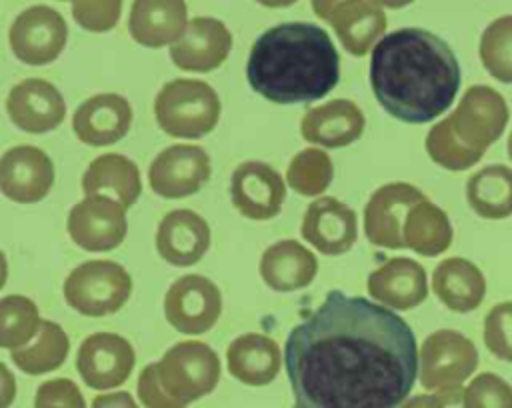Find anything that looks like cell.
<instances>
[{"instance_id": "cell-27", "label": "cell", "mask_w": 512, "mask_h": 408, "mask_svg": "<svg viewBox=\"0 0 512 408\" xmlns=\"http://www.w3.org/2000/svg\"><path fill=\"white\" fill-rule=\"evenodd\" d=\"M328 22L352 56H364L386 30L382 6L370 0H342L332 10Z\"/></svg>"}, {"instance_id": "cell-4", "label": "cell", "mask_w": 512, "mask_h": 408, "mask_svg": "<svg viewBox=\"0 0 512 408\" xmlns=\"http://www.w3.org/2000/svg\"><path fill=\"white\" fill-rule=\"evenodd\" d=\"M154 116L168 136L194 140L206 136L218 124L220 98L202 80L176 78L156 94Z\"/></svg>"}, {"instance_id": "cell-29", "label": "cell", "mask_w": 512, "mask_h": 408, "mask_svg": "<svg viewBox=\"0 0 512 408\" xmlns=\"http://www.w3.org/2000/svg\"><path fill=\"white\" fill-rule=\"evenodd\" d=\"M84 194H112L126 210L138 200L142 180L138 166L122 154L110 152L94 158L82 174Z\"/></svg>"}, {"instance_id": "cell-37", "label": "cell", "mask_w": 512, "mask_h": 408, "mask_svg": "<svg viewBox=\"0 0 512 408\" xmlns=\"http://www.w3.org/2000/svg\"><path fill=\"white\" fill-rule=\"evenodd\" d=\"M464 408H512V386L492 374H478L464 390H462Z\"/></svg>"}, {"instance_id": "cell-40", "label": "cell", "mask_w": 512, "mask_h": 408, "mask_svg": "<svg viewBox=\"0 0 512 408\" xmlns=\"http://www.w3.org/2000/svg\"><path fill=\"white\" fill-rule=\"evenodd\" d=\"M34 408H86V402L72 380L52 378L38 386Z\"/></svg>"}, {"instance_id": "cell-16", "label": "cell", "mask_w": 512, "mask_h": 408, "mask_svg": "<svg viewBox=\"0 0 512 408\" xmlns=\"http://www.w3.org/2000/svg\"><path fill=\"white\" fill-rule=\"evenodd\" d=\"M54 184V164L36 146H12L0 156V192L20 204L40 202Z\"/></svg>"}, {"instance_id": "cell-15", "label": "cell", "mask_w": 512, "mask_h": 408, "mask_svg": "<svg viewBox=\"0 0 512 408\" xmlns=\"http://www.w3.org/2000/svg\"><path fill=\"white\" fill-rule=\"evenodd\" d=\"M230 198L242 216L250 220H270L282 210L286 184L270 164L248 160L238 164L232 172Z\"/></svg>"}, {"instance_id": "cell-33", "label": "cell", "mask_w": 512, "mask_h": 408, "mask_svg": "<svg viewBox=\"0 0 512 408\" xmlns=\"http://www.w3.org/2000/svg\"><path fill=\"white\" fill-rule=\"evenodd\" d=\"M38 306L20 294L0 298V348H22L26 346L40 328Z\"/></svg>"}, {"instance_id": "cell-31", "label": "cell", "mask_w": 512, "mask_h": 408, "mask_svg": "<svg viewBox=\"0 0 512 408\" xmlns=\"http://www.w3.org/2000/svg\"><path fill=\"white\" fill-rule=\"evenodd\" d=\"M466 198L482 218H508L512 214V168L492 164L474 172L466 184Z\"/></svg>"}, {"instance_id": "cell-35", "label": "cell", "mask_w": 512, "mask_h": 408, "mask_svg": "<svg viewBox=\"0 0 512 408\" xmlns=\"http://www.w3.org/2000/svg\"><path fill=\"white\" fill-rule=\"evenodd\" d=\"M334 176V166L330 156L320 148L300 150L288 164L286 180L288 186L302 196L322 194Z\"/></svg>"}, {"instance_id": "cell-20", "label": "cell", "mask_w": 512, "mask_h": 408, "mask_svg": "<svg viewBox=\"0 0 512 408\" xmlns=\"http://www.w3.org/2000/svg\"><path fill=\"white\" fill-rule=\"evenodd\" d=\"M132 124L130 102L114 92L96 94L84 100L74 116L72 130L88 146H110L126 136Z\"/></svg>"}, {"instance_id": "cell-36", "label": "cell", "mask_w": 512, "mask_h": 408, "mask_svg": "<svg viewBox=\"0 0 512 408\" xmlns=\"http://www.w3.org/2000/svg\"><path fill=\"white\" fill-rule=\"evenodd\" d=\"M426 152L438 166H442L446 170H454V172L466 170L482 158V154L468 150L464 144H460L456 140L446 118L440 120L438 124H434L432 130L428 132Z\"/></svg>"}, {"instance_id": "cell-8", "label": "cell", "mask_w": 512, "mask_h": 408, "mask_svg": "<svg viewBox=\"0 0 512 408\" xmlns=\"http://www.w3.org/2000/svg\"><path fill=\"white\" fill-rule=\"evenodd\" d=\"M446 122L460 144L484 156L508 124V106L494 88L470 86Z\"/></svg>"}, {"instance_id": "cell-7", "label": "cell", "mask_w": 512, "mask_h": 408, "mask_svg": "<svg viewBox=\"0 0 512 408\" xmlns=\"http://www.w3.org/2000/svg\"><path fill=\"white\" fill-rule=\"evenodd\" d=\"M478 366V352L470 338L456 330L432 332L418 352L420 384L438 392L458 388Z\"/></svg>"}, {"instance_id": "cell-26", "label": "cell", "mask_w": 512, "mask_h": 408, "mask_svg": "<svg viewBox=\"0 0 512 408\" xmlns=\"http://www.w3.org/2000/svg\"><path fill=\"white\" fill-rule=\"evenodd\" d=\"M280 348L264 334L248 332L234 338L226 348L228 372L242 384L266 386L280 372Z\"/></svg>"}, {"instance_id": "cell-6", "label": "cell", "mask_w": 512, "mask_h": 408, "mask_svg": "<svg viewBox=\"0 0 512 408\" xmlns=\"http://www.w3.org/2000/svg\"><path fill=\"white\" fill-rule=\"evenodd\" d=\"M132 292V278L124 266L112 260H88L76 266L64 280V300L84 316H108L118 312Z\"/></svg>"}, {"instance_id": "cell-9", "label": "cell", "mask_w": 512, "mask_h": 408, "mask_svg": "<svg viewBox=\"0 0 512 408\" xmlns=\"http://www.w3.org/2000/svg\"><path fill=\"white\" fill-rule=\"evenodd\" d=\"M68 40V26L60 12L50 6L36 4L22 10L8 32L14 56L28 66H44L54 62Z\"/></svg>"}, {"instance_id": "cell-44", "label": "cell", "mask_w": 512, "mask_h": 408, "mask_svg": "<svg viewBox=\"0 0 512 408\" xmlns=\"http://www.w3.org/2000/svg\"><path fill=\"white\" fill-rule=\"evenodd\" d=\"M16 398V378L6 368L4 362H0V408H8Z\"/></svg>"}, {"instance_id": "cell-18", "label": "cell", "mask_w": 512, "mask_h": 408, "mask_svg": "<svg viewBox=\"0 0 512 408\" xmlns=\"http://www.w3.org/2000/svg\"><path fill=\"white\" fill-rule=\"evenodd\" d=\"M232 48V34L224 22L210 16L188 20L184 34L170 44V58L180 70L210 72L218 68Z\"/></svg>"}, {"instance_id": "cell-13", "label": "cell", "mask_w": 512, "mask_h": 408, "mask_svg": "<svg viewBox=\"0 0 512 408\" xmlns=\"http://www.w3.org/2000/svg\"><path fill=\"white\" fill-rule=\"evenodd\" d=\"M134 362V348L126 338L114 332H94L78 348L76 370L90 388L108 390L128 380Z\"/></svg>"}, {"instance_id": "cell-38", "label": "cell", "mask_w": 512, "mask_h": 408, "mask_svg": "<svg viewBox=\"0 0 512 408\" xmlns=\"http://www.w3.org/2000/svg\"><path fill=\"white\" fill-rule=\"evenodd\" d=\"M484 344L496 358L512 362V300L496 304L486 314Z\"/></svg>"}, {"instance_id": "cell-46", "label": "cell", "mask_w": 512, "mask_h": 408, "mask_svg": "<svg viewBox=\"0 0 512 408\" xmlns=\"http://www.w3.org/2000/svg\"><path fill=\"white\" fill-rule=\"evenodd\" d=\"M370 2H374V4H378L382 8H404V6L412 4L414 0H370Z\"/></svg>"}, {"instance_id": "cell-28", "label": "cell", "mask_w": 512, "mask_h": 408, "mask_svg": "<svg viewBox=\"0 0 512 408\" xmlns=\"http://www.w3.org/2000/svg\"><path fill=\"white\" fill-rule=\"evenodd\" d=\"M432 290L452 312L476 310L486 294L484 274L466 258H446L432 274Z\"/></svg>"}, {"instance_id": "cell-43", "label": "cell", "mask_w": 512, "mask_h": 408, "mask_svg": "<svg viewBox=\"0 0 512 408\" xmlns=\"http://www.w3.org/2000/svg\"><path fill=\"white\" fill-rule=\"evenodd\" d=\"M90 408H140L130 392H108V394H98L92 400Z\"/></svg>"}, {"instance_id": "cell-19", "label": "cell", "mask_w": 512, "mask_h": 408, "mask_svg": "<svg viewBox=\"0 0 512 408\" xmlns=\"http://www.w3.org/2000/svg\"><path fill=\"white\" fill-rule=\"evenodd\" d=\"M300 232L318 252L338 256L354 246L358 238V220L354 210L344 202L322 196L306 208Z\"/></svg>"}, {"instance_id": "cell-30", "label": "cell", "mask_w": 512, "mask_h": 408, "mask_svg": "<svg viewBox=\"0 0 512 408\" xmlns=\"http://www.w3.org/2000/svg\"><path fill=\"white\" fill-rule=\"evenodd\" d=\"M402 236L404 248L422 256H438L452 242V226L446 212L424 198L408 210Z\"/></svg>"}, {"instance_id": "cell-10", "label": "cell", "mask_w": 512, "mask_h": 408, "mask_svg": "<svg viewBox=\"0 0 512 408\" xmlns=\"http://www.w3.org/2000/svg\"><path fill=\"white\" fill-rule=\"evenodd\" d=\"M66 230L72 242L88 252H108L126 238V208L102 194H86L72 206L66 218Z\"/></svg>"}, {"instance_id": "cell-14", "label": "cell", "mask_w": 512, "mask_h": 408, "mask_svg": "<svg viewBox=\"0 0 512 408\" xmlns=\"http://www.w3.org/2000/svg\"><path fill=\"white\" fill-rule=\"evenodd\" d=\"M426 196L412 184L392 182L380 186L364 206V232L380 248H404V220L408 210Z\"/></svg>"}, {"instance_id": "cell-47", "label": "cell", "mask_w": 512, "mask_h": 408, "mask_svg": "<svg viewBox=\"0 0 512 408\" xmlns=\"http://www.w3.org/2000/svg\"><path fill=\"white\" fill-rule=\"evenodd\" d=\"M256 2L266 8H286V6H292L296 0H256Z\"/></svg>"}, {"instance_id": "cell-2", "label": "cell", "mask_w": 512, "mask_h": 408, "mask_svg": "<svg viewBox=\"0 0 512 408\" xmlns=\"http://www.w3.org/2000/svg\"><path fill=\"white\" fill-rule=\"evenodd\" d=\"M370 86L396 120L424 124L454 102L460 64L452 48L424 28H400L378 40L370 56Z\"/></svg>"}, {"instance_id": "cell-32", "label": "cell", "mask_w": 512, "mask_h": 408, "mask_svg": "<svg viewBox=\"0 0 512 408\" xmlns=\"http://www.w3.org/2000/svg\"><path fill=\"white\" fill-rule=\"evenodd\" d=\"M70 340L60 324L42 320L36 340L12 350V362L26 374L38 376L60 368L68 356Z\"/></svg>"}, {"instance_id": "cell-42", "label": "cell", "mask_w": 512, "mask_h": 408, "mask_svg": "<svg viewBox=\"0 0 512 408\" xmlns=\"http://www.w3.org/2000/svg\"><path fill=\"white\" fill-rule=\"evenodd\" d=\"M398 408H464V400H462V390L458 386V388L438 390L434 394H418L410 400H404Z\"/></svg>"}, {"instance_id": "cell-34", "label": "cell", "mask_w": 512, "mask_h": 408, "mask_svg": "<svg viewBox=\"0 0 512 408\" xmlns=\"http://www.w3.org/2000/svg\"><path fill=\"white\" fill-rule=\"evenodd\" d=\"M478 54L492 78L512 84V14L500 16L484 28Z\"/></svg>"}, {"instance_id": "cell-49", "label": "cell", "mask_w": 512, "mask_h": 408, "mask_svg": "<svg viewBox=\"0 0 512 408\" xmlns=\"http://www.w3.org/2000/svg\"><path fill=\"white\" fill-rule=\"evenodd\" d=\"M506 148H508V158L512 160V132H510V136H508V144H506Z\"/></svg>"}, {"instance_id": "cell-5", "label": "cell", "mask_w": 512, "mask_h": 408, "mask_svg": "<svg viewBox=\"0 0 512 408\" xmlns=\"http://www.w3.org/2000/svg\"><path fill=\"white\" fill-rule=\"evenodd\" d=\"M162 390L182 408L210 394L220 380V360L216 352L200 340H184L164 352L154 362Z\"/></svg>"}, {"instance_id": "cell-12", "label": "cell", "mask_w": 512, "mask_h": 408, "mask_svg": "<svg viewBox=\"0 0 512 408\" xmlns=\"http://www.w3.org/2000/svg\"><path fill=\"white\" fill-rule=\"evenodd\" d=\"M210 178V158L194 144H174L164 148L148 168L152 192L162 198H186L198 192Z\"/></svg>"}, {"instance_id": "cell-48", "label": "cell", "mask_w": 512, "mask_h": 408, "mask_svg": "<svg viewBox=\"0 0 512 408\" xmlns=\"http://www.w3.org/2000/svg\"><path fill=\"white\" fill-rule=\"evenodd\" d=\"M6 278H8V260H6L4 252L0 250V290H2L4 284H6Z\"/></svg>"}, {"instance_id": "cell-3", "label": "cell", "mask_w": 512, "mask_h": 408, "mask_svg": "<svg viewBox=\"0 0 512 408\" xmlns=\"http://www.w3.org/2000/svg\"><path fill=\"white\" fill-rule=\"evenodd\" d=\"M246 78L274 104L320 100L340 80V56L328 32L312 22H282L252 44Z\"/></svg>"}, {"instance_id": "cell-21", "label": "cell", "mask_w": 512, "mask_h": 408, "mask_svg": "<svg viewBox=\"0 0 512 408\" xmlns=\"http://www.w3.org/2000/svg\"><path fill=\"white\" fill-rule=\"evenodd\" d=\"M210 246L208 222L188 208L170 210L158 224L156 250L172 266L196 264Z\"/></svg>"}, {"instance_id": "cell-1", "label": "cell", "mask_w": 512, "mask_h": 408, "mask_svg": "<svg viewBox=\"0 0 512 408\" xmlns=\"http://www.w3.org/2000/svg\"><path fill=\"white\" fill-rule=\"evenodd\" d=\"M294 408H398L418 374L416 336L384 304L340 290L284 344Z\"/></svg>"}, {"instance_id": "cell-17", "label": "cell", "mask_w": 512, "mask_h": 408, "mask_svg": "<svg viewBox=\"0 0 512 408\" xmlns=\"http://www.w3.org/2000/svg\"><path fill=\"white\" fill-rule=\"evenodd\" d=\"M8 118L28 134H46L58 128L66 116L60 90L42 78L18 82L6 98Z\"/></svg>"}, {"instance_id": "cell-22", "label": "cell", "mask_w": 512, "mask_h": 408, "mask_svg": "<svg viewBox=\"0 0 512 408\" xmlns=\"http://www.w3.org/2000/svg\"><path fill=\"white\" fill-rule=\"evenodd\" d=\"M368 294L396 310H412L428 296L426 270L412 258H390L368 276Z\"/></svg>"}, {"instance_id": "cell-45", "label": "cell", "mask_w": 512, "mask_h": 408, "mask_svg": "<svg viewBox=\"0 0 512 408\" xmlns=\"http://www.w3.org/2000/svg\"><path fill=\"white\" fill-rule=\"evenodd\" d=\"M310 2H312L314 14H316L318 18H322V20H328L330 14H332V10H334L342 0H310Z\"/></svg>"}, {"instance_id": "cell-24", "label": "cell", "mask_w": 512, "mask_h": 408, "mask_svg": "<svg viewBox=\"0 0 512 408\" xmlns=\"http://www.w3.org/2000/svg\"><path fill=\"white\" fill-rule=\"evenodd\" d=\"M188 26L184 0H134L128 16L130 36L148 48L174 44Z\"/></svg>"}, {"instance_id": "cell-11", "label": "cell", "mask_w": 512, "mask_h": 408, "mask_svg": "<svg viewBox=\"0 0 512 408\" xmlns=\"http://www.w3.org/2000/svg\"><path fill=\"white\" fill-rule=\"evenodd\" d=\"M222 296L218 286L200 274L174 280L164 296V316L182 334H204L220 318Z\"/></svg>"}, {"instance_id": "cell-41", "label": "cell", "mask_w": 512, "mask_h": 408, "mask_svg": "<svg viewBox=\"0 0 512 408\" xmlns=\"http://www.w3.org/2000/svg\"><path fill=\"white\" fill-rule=\"evenodd\" d=\"M138 398L146 408H182L176 404L160 386L156 378V368L154 362L144 366L140 376H138Z\"/></svg>"}, {"instance_id": "cell-39", "label": "cell", "mask_w": 512, "mask_h": 408, "mask_svg": "<svg viewBox=\"0 0 512 408\" xmlns=\"http://www.w3.org/2000/svg\"><path fill=\"white\" fill-rule=\"evenodd\" d=\"M72 16L88 32L112 30L122 14V0H70Z\"/></svg>"}, {"instance_id": "cell-25", "label": "cell", "mask_w": 512, "mask_h": 408, "mask_svg": "<svg viewBox=\"0 0 512 408\" xmlns=\"http://www.w3.org/2000/svg\"><path fill=\"white\" fill-rule=\"evenodd\" d=\"M258 270L264 284L274 292H294L314 280L318 260L304 244L280 240L264 250Z\"/></svg>"}, {"instance_id": "cell-23", "label": "cell", "mask_w": 512, "mask_h": 408, "mask_svg": "<svg viewBox=\"0 0 512 408\" xmlns=\"http://www.w3.org/2000/svg\"><path fill=\"white\" fill-rule=\"evenodd\" d=\"M362 110L346 98H336L316 108H310L302 122V138L324 148H342L356 142L364 132Z\"/></svg>"}]
</instances>
